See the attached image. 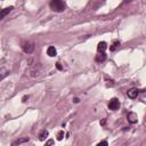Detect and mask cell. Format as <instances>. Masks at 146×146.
Segmentation results:
<instances>
[{
  "mask_svg": "<svg viewBox=\"0 0 146 146\" xmlns=\"http://www.w3.org/2000/svg\"><path fill=\"white\" fill-rule=\"evenodd\" d=\"M49 7L51 11H54L56 13H62L65 11L66 5L64 1H62V0H53V1H50V4H49Z\"/></svg>",
  "mask_w": 146,
  "mask_h": 146,
  "instance_id": "obj_1",
  "label": "cell"
},
{
  "mask_svg": "<svg viewBox=\"0 0 146 146\" xmlns=\"http://www.w3.org/2000/svg\"><path fill=\"white\" fill-rule=\"evenodd\" d=\"M34 48H36V46H34V42H32V41H26L22 45V49L26 54H31L34 50Z\"/></svg>",
  "mask_w": 146,
  "mask_h": 146,
  "instance_id": "obj_2",
  "label": "cell"
},
{
  "mask_svg": "<svg viewBox=\"0 0 146 146\" xmlns=\"http://www.w3.org/2000/svg\"><path fill=\"white\" fill-rule=\"evenodd\" d=\"M120 107V102L118 98H112L109 103V109L112 110V111H116Z\"/></svg>",
  "mask_w": 146,
  "mask_h": 146,
  "instance_id": "obj_3",
  "label": "cell"
},
{
  "mask_svg": "<svg viewBox=\"0 0 146 146\" xmlns=\"http://www.w3.org/2000/svg\"><path fill=\"white\" fill-rule=\"evenodd\" d=\"M127 119H128V121H129L130 123H132V124H134V123H137V121H138V116H137V114H136L135 112H129Z\"/></svg>",
  "mask_w": 146,
  "mask_h": 146,
  "instance_id": "obj_4",
  "label": "cell"
},
{
  "mask_svg": "<svg viewBox=\"0 0 146 146\" xmlns=\"http://www.w3.org/2000/svg\"><path fill=\"white\" fill-rule=\"evenodd\" d=\"M29 140H30L29 137H21V138H18V139L14 140V141L12 143V146H18V145L23 144V143H28Z\"/></svg>",
  "mask_w": 146,
  "mask_h": 146,
  "instance_id": "obj_5",
  "label": "cell"
},
{
  "mask_svg": "<svg viewBox=\"0 0 146 146\" xmlns=\"http://www.w3.org/2000/svg\"><path fill=\"white\" fill-rule=\"evenodd\" d=\"M13 9H14V7H13V6H9V7L4 8V9L1 11V13H0V20H3V18H4L8 13H11Z\"/></svg>",
  "mask_w": 146,
  "mask_h": 146,
  "instance_id": "obj_6",
  "label": "cell"
},
{
  "mask_svg": "<svg viewBox=\"0 0 146 146\" xmlns=\"http://www.w3.org/2000/svg\"><path fill=\"white\" fill-rule=\"evenodd\" d=\"M106 49H107V43H106L105 41H102V42L98 43V46H97L98 53H105Z\"/></svg>",
  "mask_w": 146,
  "mask_h": 146,
  "instance_id": "obj_7",
  "label": "cell"
},
{
  "mask_svg": "<svg viewBox=\"0 0 146 146\" xmlns=\"http://www.w3.org/2000/svg\"><path fill=\"white\" fill-rule=\"evenodd\" d=\"M138 94H139V90L136 89V88H132V89H130V90L128 91V97L134 99V98H136V97L138 96Z\"/></svg>",
  "mask_w": 146,
  "mask_h": 146,
  "instance_id": "obj_8",
  "label": "cell"
},
{
  "mask_svg": "<svg viewBox=\"0 0 146 146\" xmlns=\"http://www.w3.org/2000/svg\"><path fill=\"white\" fill-rule=\"evenodd\" d=\"M47 55H48V56H50V57H55V56L57 55V50H56V48H55V47H53V46L48 47V49H47Z\"/></svg>",
  "mask_w": 146,
  "mask_h": 146,
  "instance_id": "obj_9",
  "label": "cell"
},
{
  "mask_svg": "<svg viewBox=\"0 0 146 146\" xmlns=\"http://www.w3.org/2000/svg\"><path fill=\"white\" fill-rule=\"evenodd\" d=\"M106 59V54L105 53H98V55L96 56V62L101 63V62H104Z\"/></svg>",
  "mask_w": 146,
  "mask_h": 146,
  "instance_id": "obj_10",
  "label": "cell"
},
{
  "mask_svg": "<svg viewBox=\"0 0 146 146\" xmlns=\"http://www.w3.org/2000/svg\"><path fill=\"white\" fill-rule=\"evenodd\" d=\"M48 135H49V134H48L47 130H42V131L39 134V139H40V140H45V139L48 137Z\"/></svg>",
  "mask_w": 146,
  "mask_h": 146,
  "instance_id": "obj_11",
  "label": "cell"
},
{
  "mask_svg": "<svg viewBox=\"0 0 146 146\" xmlns=\"http://www.w3.org/2000/svg\"><path fill=\"white\" fill-rule=\"evenodd\" d=\"M119 46H120V42H119V41H114V42H113V45L111 46V48H110V50H112V51H114V50H115V49H116V48H118Z\"/></svg>",
  "mask_w": 146,
  "mask_h": 146,
  "instance_id": "obj_12",
  "label": "cell"
},
{
  "mask_svg": "<svg viewBox=\"0 0 146 146\" xmlns=\"http://www.w3.org/2000/svg\"><path fill=\"white\" fill-rule=\"evenodd\" d=\"M63 138H64V131L61 130V131L57 134V140H62Z\"/></svg>",
  "mask_w": 146,
  "mask_h": 146,
  "instance_id": "obj_13",
  "label": "cell"
},
{
  "mask_svg": "<svg viewBox=\"0 0 146 146\" xmlns=\"http://www.w3.org/2000/svg\"><path fill=\"white\" fill-rule=\"evenodd\" d=\"M97 146H109V143L106 140H102V141H99L97 144Z\"/></svg>",
  "mask_w": 146,
  "mask_h": 146,
  "instance_id": "obj_14",
  "label": "cell"
},
{
  "mask_svg": "<svg viewBox=\"0 0 146 146\" xmlns=\"http://www.w3.org/2000/svg\"><path fill=\"white\" fill-rule=\"evenodd\" d=\"M53 145H54V140H53V139L47 140V143L45 144V146H53Z\"/></svg>",
  "mask_w": 146,
  "mask_h": 146,
  "instance_id": "obj_15",
  "label": "cell"
},
{
  "mask_svg": "<svg viewBox=\"0 0 146 146\" xmlns=\"http://www.w3.org/2000/svg\"><path fill=\"white\" fill-rule=\"evenodd\" d=\"M56 67H57V70H59V71H62V70H63V66H62V64H61V63H56Z\"/></svg>",
  "mask_w": 146,
  "mask_h": 146,
  "instance_id": "obj_16",
  "label": "cell"
},
{
  "mask_svg": "<svg viewBox=\"0 0 146 146\" xmlns=\"http://www.w3.org/2000/svg\"><path fill=\"white\" fill-rule=\"evenodd\" d=\"M6 74H7V73H6V71H5L4 68H1V79H4Z\"/></svg>",
  "mask_w": 146,
  "mask_h": 146,
  "instance_id": "obj_17",
  "label": "cell"
},
{
  "mask_svg": "<svg viewBox=\"0 0 146 146\" xmlns=\"http://www.w3.org/2000/svg\"><path fill=\"white\" fill-rule=\"evenodd\" d=\"M28 98H29V96H24L22 99H23V102H26V99H28Z\"/></svg>",
  "mask_w": 146,
  "mask_h": 146,
  "instance_id": "obj_18",
  "label": "cell"
},
{
  "mask_svg": "<svg viewBox=\"0 0 146 146\" xmlns=\"http://www.w3.org/2000/svg\"><path fill=\"white\" fill-rule=\"evenodd\" d=\"M73 101H74V103H79V98H74Z\"/></svg>",
  "mask_w": 146,
  "mask_h": 146,
  "instance_id": "obj_19",
  "label": "cell"
}]
</instances>
